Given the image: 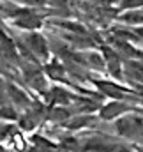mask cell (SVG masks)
<instances>
[{
    "mask_svg": "<svg viewBox=\"0 0 143 152\" xmlns=\"http://www.w3.org/2000/svg\"><path fill=\"white\" fill-rule=\"evenodd\" d=\"M120 7H122V9L134 11V9H138V7H143V0H120Z\"/></svg>",
    "mask_w": 143,
    "mask_h": 152,
    "instance_id": "7a4b0ae2",
    "label": "cell"
},
{
    "mask_svg": "<svg viewBox=\"0 0 143 152\" xmlns=\"http://www.w3.org/2000/svg\"><path fill=\"white\" fill-rule=\"evenodd\" d=\"M0 2H9V0H0Z\"/></svg>",
    "mask_w": 143,
    "mask_h": 152,
    "instance_id": "3957f363",
    "label": "cell"
},
{
    "mask_svg": "<svg viewBox=\"0 0 143 152\" xmlns=\"http://www.w3.org/2000/svg\"><path fill=\"white\" fill-rule=\"evenodd\" d=\"M28 46H30V50L34 51V53H37V55H44L46 57V41L41 37L39 34H30L28 36Z\"/></svg>",
    "mask_w": 143,
    "mask_h": 152,
    "instance_id": "6da1fadb",
    "label": "cell"
}]
</instances>
